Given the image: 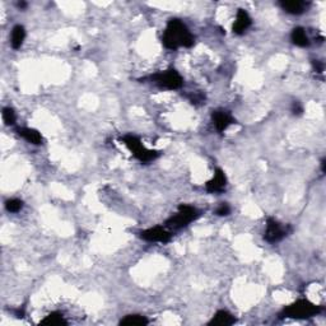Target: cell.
I'll use <instances>...</instances> for the list:
<instances>
[{
    "mask_svg": "<svg viewBox=\"0 0 326 326\" xmlns=\"http://www.w3.org/2000/svg\"><path fill=\"white\" fill-rule=\"evenodd\" d=\"M194 41H195L194 36L180 19H171L162 37L163 45L168 50H176L180 46L191 47Z\"/></svg>",
    "mask_w": 326,
    "mask_h": 326,
    "instance_id": "obj_1",
    "label": "cell"
},
{
    "mask_svg": "<svg viewBox=\"0 0 326 326\" xmlns=\"http://www.w3.org/2000/svg\"><path fill=\"white\" fill-rule=\"evenodd\" d=\"M321 312L320 306L310 302L308 299H298L285 307L281 312V317L285 319H310Z\"/></svg>",
    "mask_w": 326,
    "mask_h": 326,
    "instance_id": "obj_2",
    "label": "cell"
},
{
    "mask_svg": "<svg viewBox=\"0 0 326 326\" xmlns=\"http://www.w3.org/2000/svg\"><path fill=\"white\" fill-rule=\"evenodd\" d=\"M122 142L126 145L130 152L134 154V157L136 160H139L142 163H149L158 158L160 153L157 151H149L142 144L139 138H136L134 135H125L122 136Z\"/></svg>",
    "mask_w": 326,
    "mask_h": 326,
    "instance_id": "obj_3",
    "label": "cell"
},
{
    "mask_svg": "<svg viewBox=\"0 0 326 326\" xmlns=\"http://www.w3.org/2000/svg\"><path fill=\"white\" fill-rule=\"evenodd\" d=\"M198 217H199V211L194 206L181 204V205L178 206L177 213L166 222V226L171 227L173 230H180V228H184L189 223L195 221Z\"/></svg>",
    "mask_w": 326,
    "mask_h": 326,
    "instance_id": "obj_4",
    "label": "cell"
},
{
    "mask_svg": "<svg viewBox=\"0 0 326 326\" xmlns=\"http://www.w3.org/2000/svg\"><path fill=\"white\" fill-rule=\"evenodd\" d=\"M151 79L160 88H164V89H169V91L178 89L184 84V79L180 76V73L176 72L175 69H168L164 70V72L157 73V74L152 76Z\"/></svg>",
    "mask_w": 326,
    "mask_h": 326,
    "instance_id": "obj_5",
    "label": "cell"
},
{
    "mask_svg": "<svg viewBox=\"0 0 326 326\" xmlns=\"http://www.w3.org/2000/svg\"><path fill=\"white\" fill-rule=\"evenodd\" d=\"M288 230L287 227H283L278 221H275L274 218H268L266 221V231L264 235V239L269 244H277L287 236Z\"/></svg>",
    "mask_w": 326,
    "mask_h": 326,
    "instance_id": "obj_6",
    "label": "cell"
},
{
    "mask_svg": "<svg viewBox=\"0 0 326 326\" xmlns=\"http://www.w3.org/2000/svg\"><path fill=\"white\" fill-rule=\"evenodd\" d=\"M140 239H143L144 241L148 242H168L172 237V235L166 231L163 227H153V228H149V230L142 231L139 233Z\"/></svg>",
    "mask_w": 326,
    "mask_h": 326,
    "instance_id": "obj_7",
    "label": "cell"
},
{
    "mask_svg": "<svg viewBox=\"0 0 326 326\" xmlns=\"http://www.w3.org/2000/svg\"><path fill=\"white\" fill-rule=\"evenodd\" d=\"M211 120H213L219 133H223L224 130L230 126L231 124H235L236 122V120L232 118L230 112L224 111V110H215V111H213Z\"/></svg>",
    "mask_w": 326,
    "mask_h": 326,
    "instance_id": "obj_8",
    "label": "cell"
},
{
    "mask_svg": "<svg viewBox=\"0 0 326 326\" xmlns=\"http://www.w3.org/2000/svg\"><path fill=\"white\" fill-rule=\"evenodd\" d=\"M226 185H227L226 175H224V172L221 168H217L215 169L214 177L211 178V180H209V181L206 182L205 186H206V190H208L209 193H222V191L224 190Z\"/></svg>",
    "mask_w": 326,
    "mask_h": 326,
    "instance_id": "obj_9",
    "label": "cell"
},
{
    "mask_svg": "<svg viewBox=\"0 0 326 326\" xmlns=\"http://www.w3.org/2000/svg\"><path fill=\"white\" fill-rule=\"evenodd\" d=\"M251 26V18L247 12H244V9H240L237 12V17L233 23V32L237 35L244 34V31L247 30Z\"/></svg>",
    "mask_w": 326,
    "mask_h": 326,
    "instance_id": "obj_10",
    "label": "cell"
},
{
    "mask_svg": "<svg viewBox=\"0 0 326 326\" xmlns=\"http://www.w3.org/2000/svg\"><path fill=\"white\" fill-rule=\"evenodd\" d=\"M236 323L235 316L230 314L228 311H224V310H221V311H218L217 314L213 316L210 321H209V325L210 326H230L233 325Z\"/></svg>",
    "mask_w": 326,
    "mask_h": 326,
    "instance_id": "obj_11",
    "label": "cell"
},
{
    "mask_svg": "<svg viewBox=\"0 0 326 326\" xmlns=\"http://www.w3.org/2000/svg\"><path fill=\"white\" fill-rule=\"evenodd\" d=\"M17 133H18L19 136H22L23 139L27 140L28 143L34 145H40L42 144L43 139L42 135L35 129H30V127H21V129L17 130Z\"/></svg>",
    "mask_w": 326,
    "mask_h": 326,
    "instance_id": "obj_12",
    "label": "cell"
},
{
    "mask_svg": "<svg viewBox=\"0 0 326 326\" xmlns=\"http://www.w3.org/2000/svg\"><path fill=\"white\" fill-rule=\"evenodd\" d=\"M282 9L284 12L289 13L293 15L302 14L306 10V3L305 1H299V0H290V1H281Z\"/></svg>",
    "mask_w": 326,
    "mask_h": 326,
    "instance_id": "obj_13",
    "label": "cell"
},
{
    "mask_svg": "<svg viewBox=\"0 0 326 326\" xmlns=\"http://www.w3.org/2000/svg\"><path fill=\"white\" fill-rule=\"evenodd\" d=\"M26 39V30H24L23 26L18 24L15 26L12 31V36H10V45L14 50H18L21 48V46L23 45V41Z\"/></svg>",
    "mask_w": 326,
    "mask_h": 326,
    "instance_id": "obj_14",
    "label": "cell"
},
{
    "mask_svg": "<svg viewBox=\"0 0 326 326\" xmlns=\"http://www.w3.org/2000/svg\"><path fill=\"white\" fill-rule=\"evenodd\" d=\"M290 40H292V42L294 45L299 46V47H306V46L310 45V40H308L306 31L302 27H296L292 31Z\"/></svg>",
    "mask_w": 326,
    "mask_h": 326,
    "instance_id": "obj_15",
    "label": "cell"
},
{
    "mask_svg": "<svg viewBox=\"0 0 326 326\" xmlns=\"http://www.w3.org/2000/svg\"><path fill=\"white\" fill-rule=\"evenodd\" d=\"M148 319L142 315H127L120 321V325L124 326H144L148 325Z\"/></svg>",
    "mask_w": 326,
    "mask_h": 326,
    "instance_id": "obj_16",
    "label": "cell"
},
{
    "mask_svg": "<svg viewBox=\"0 0 326 326\" xmlns=\"http://www.w3.org/2000/svg\"><path fill=\"white\" fill-rule=\"evenodd\" d=\"M67 321L64 319L63 315L60 312H52L48 316H46L40 325H47V326H60V325H67Z\"/></svg>",
    "mask_w": 326,
    "mask_h": 326,
    "instance_id": "obj_17",
    "label": "cell"
},
{
    "mask_svg": "<svg viewBox=\"0 0 326 326\" xmlns=\"http://www.w3.org/2000/svg\"><path fill=\"white\" fill-rule=\"evenodd\" d=\"M5 208L9 213H18L23 208V202L19 199H9L5 203Z\"/></svg>",
    "mask_w": 326,
    "mask_h": 326,
    "instance_id": "obj_18",
    "label": "cell"
},
{
    "mask_svg": "<svg viewBox=\"0 0 326 326\" xmlns=\"http://www.w3.org/2000/svg\"><path fill=\"white\" fill-rule=\"evenodd\" d=\"M3 120L6 125H14L15 120H17L14 110L10 109V107H5L3 110Z\"/></svg>",
    "mask_w": 326,
    "mask_h": 326,
    "instance_id": "obj_19",
    "label": "cell"
},
{
    "mask_svg": "<svg viewBox=\"0 0 326 326\" xmlns=\"http://www.w3.org/2000/svg\"><path fill=\"white\" fill-rule=\"evenodd\" d=\"M292 112H293V115H297V116L302 115L303 107H302V105L298 102V101H294V102H293Z\"/></svg>",
    "mask_w": 326,
    "mask_h": 326,
    "instance_id": "obj_20",
    "label": "cell"
},
{
    "mask_svg": "<svg viewBox=\"0 0 326 326\" xmlns=\"http://www.w3.org/2000/svg\"><path fill=\"white\" fill-rule=\"evenodd\" d=\"M230 211H231L230 206L223 203V204H222V205L217 209V211H215V213H217V215H221V217H223V215L230 214Z\"/></svg>",
    "mask_w": 326,
    "mask_h": 326,
    "instance_id": "obj_21",
    "label": "cell"
},
{
    "mask_svg": "<svg viewBox=\"0 0 326 326\" xmlns=\"http://www.w3.org/2000/svg\"><path fill=\"white\" fill-rule=\"evenodd\" d=\"M312 67H314V69L316 70L317 73H323L324 72V64L321 63V61L314 60V61H312Z\"/></svg>",
    "mask_w": 326,
    "mask_h": 326,
    "instance_id": "obj_22",
    "label": "cell"
},
{
    "mask_svg": "<svg viewBox=\"0 0 326 326\" xmlns=\"http://www.w3.org/2000/svg\"><path fill=\"white\" fill-rule=\"evenodd\" d=\"M18 8L19 9H26V8H27V3H24V1H19Z\"/></svg>",
    "mask_w": 326,
    "mask_h": 326,
    "instance_id": "obj_23",
    "label": "cell"
}]
</instances>
